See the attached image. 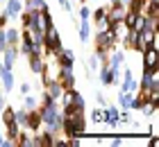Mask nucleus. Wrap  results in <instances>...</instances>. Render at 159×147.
Segmentation results:
<instances>
[{
  "instance_id": "nucleus-30",
  "label": "nucleus",
  "mask_w": 159,
  "mask_h": 147,
  "mask_svg": "<svg viewBox=\"0 0 159 147\" xmlns=\"http://www.w3.org/2000/svg\"><path fill=\"white\" fill-rule=\"evenodd\" d=\"M18 91H20V95H27V93H32V86L27 84V82H23V84H20V88H18Z\"/></svg>"
},
{
  "instance_id": "nucleus-1",
  "label": "nucleus",
  "mask_w": 159,
  "mask_h": 147,
  "mask_svg": "<svg viewBox=\"0 0 159 147\" xmlns=\"http://www.w3.org/2000/svg\"><path fill=\"white\" fill-rule=\"evenodd\" d=\"M39 113H41V122H43V127H41V129H46V131H50V134L59 136V134H61V122H64V115H61V106H59V102H57V100L41 102Z\"/></svg>"
},
{
  "instance_id": "nucleus-25",
  "label": "nucleus",
  "mask_w": 159,
  "mask_h": 147,
  "mask_svg": "<svg viewBox=\"0 0 159 147\" xmlns=\"http://www.w3.org/2000/svg\"><path fill=\"white\" fill-rule=\"evenodd\" d=\"M18 134H20V127H18L16 122H9V124H7V138L16 141V138H18Z\"/></svg>"
},
{
  "instance_id": "nucleus-7",
  "label": "nucleus",
  "mask_w": 159,
  "mask_h": 147,
  "mask_svg": "<svg viewBox=\"0 0 159 147\" xmlns=\"http://www.w3.org/2000/svg\"><path fill=\"white\" fill-rule=\"evenodd\" d=\"M41 127H43V122H41V113H39V109H32V111L27 113L25 129H27V131H32V134H37V131H41Z\"/></svg>"
},
{
  "instance_id": "nucleus-22",
  "label": "nucleus",
  "mask_w": 159,
  "mask_h": 147,
  "mask_svg": "<svg viewBox=\"0 0 159 147\" xmlns=\"http://www.w3.org/2000/svg\"><path fill=\"white\" fill-rule=\"evenodd\" d=\"M100 68V61H98V57L96 54H91L89 59H86V79L91 77V72H96Z\"/></svg>"
},
{
  "instance_id": "nucleus-23",
  "label": "nucleus",
  "mask_w": 159,
  "mask_h": 147,
  "mask_svg": "<svg viewBox=\"0 0 159 147\" xmlns=\"http://www.w3.org/2000/svg\"><path fill=\"white\" fill-rule=\"evenodd\" d=\"M23 106L27 109V111H32V109H39V100L37 97H34V95L32 93H27V95H23Z\"/></svg>"
},
{
  "instance_id": "nucleus-38",
  "label": "nucleus",
  "mask_w": 159,
  "mask_h": 147,
  "mask_svg": "<svg viewBox=\"0 0 159 147\" xmlns=\"http://www.w3.org/2000/svg\"><path fill=\"white\" fill-rule=\"evenodd\" d=\"M0 2H2V0H0Z\"/></svg>"
},
{
  "instance_id": "nucleus-4",
  "label": "nucleus",
  "mask_w": 159,
  "mask_h": 147,
  "mask_svg": "<svg viewBox=\"0 0 159 147\" xmlns=\"http://www.w3.org/2000/svg\"><path fill=\"white\" fill-rule=\"evenodd\" d=\"M0 82H2V91L5 93L14 91V70H9L2 61H0Z\"/></svg>"
},
{
  "instance_id": "nucleus-10",
  "label": "nucleus",
  "mask_w": 159,
  "mask_h": 147,
  "mask_svg": "<svg viewBox=\"0 0 159 147\" xmlns=\"http://www.w3.org/2000/svg\"><path fill=\"white\" fill-rule=\"evenodd\" d=\"M16 59H18V48L7 45V48L2 50V63H5L9 70H14V66H16Z\"/></svg>"
},
{
  "instance_id": "nucleus-36",
  "label": "nucleus",
  "mask_w": 159,
  "mask_h": 147,
  "mask_svg": "<svg viewBox=\"0 0 159 147\" xmlns=\"http://www.w3.org/2000/svg\"><path fill=\"white\" fill-rule=\"evenodd\" d=\"M148 2H159V0H148Z\"/></svg>"
},
{
  "instance_id": "nucleus-27",
  "label": "nucleus",
  "mask_w": 159,
  "mask_h": 147,
  "mask_svg": "<svg viewBox=\"0 0 159 147\" xmlns=\"http://www.w3.org/2000/svg\"><path fill=\"white\" fill-rule=\"evenodd\" d=\"M93 54L98 57L100 63H107V61H109V50H107V48H96V52H93Z\"/></svg>"
},
{
  "instance_id": "nucleus-13",
  "label": "nucleus",
  "mask_w": 159,
  "mask_h": 147,
  "mask_svg": "<svg viewBox=\"0 0 159 147\" xmlns=\"http://www.w3.org/2000/svg\"><path fill=\"white\" fill-rule=\"evenodd\" d=\"M27 63H30V70L34 72V75H41L43 63H46V57H41V54H27Z\"/></svg>"
},
{
  "instance_id": "nucleus-34",
  "label": "nucleus",
  "mask_w": 159,
  "mask_h": 147,
  "mask_svg": "<svg viewBox=\"0 0 159 147\" xmlns=\"http://www.w3.org/2000/svg\"><path fill=\"white\" fill-rule=\"evenodd\" d=\"M109 145H111V147H120V145H123V141H120V138H114Z\"/></svg>"
},
{
  "instance_id": "nucleus-12",
  "label": "nucleus",
  "mask_w": 159,
  "mask_h": 147,
  "mask_svg": "<svg viewBox=\"0 0 159 147\" xmlns=\"http://www.w3.org/2000/svg\"><path fill=\"white\" fill-rule=\"evenodd\" d=\"M91 18H93V23H96V29H107L109 27V18H107V9L105 7H100L98 11H93Z\"/></svg>"
},
{
  "instance_id": "nucleus-6",
  "label": "nucleus",
  "mask_w": 159,
  "mask_h": 147,
  "mask_svg": "<svg viewBox=\"0 0 159 147\" xmlns=\"http://www.w3.org/2000/svg\"><path fill=\"white\" fill-rule=\"evenodd\" d=\"M61 93H64V86L59 82H50V84H46V91H43V100L41 102H48V100H57L59 102Z\"/></svg>"
},
{
  "instance_id": "nucleus-19",
  "label": "nucleus",
  "mask_w": 159,
  "mask_h": 147,
  "mask_svg": "<svg viewBox=\"0 0 159 147\" xmlns=\"http://www.w3.org/2000/svg\"><path fill=\"white\" fill-rule=\"evenodd\" d=\"M27 113H30V111H27L25 106H23V109H14V122H16L20 129H25V122H27Z\"/></svg>"
},
{
  "instance_id": "nucleus-24",
  "label": "nucleus",
  "mask_w": 159,
  "mask_h": 147,
  "mask_svg": "<svg viewBox=\"0 0 159 147\" xmlns=\"http://www.w3.org/2000/svg\"><path fill=\"white\" fill-rule=\"evenodd\" d=\"M80 41L89 43V20H80Z\"/></svg>"
},
{
  "instance_id": "nucleus-31",
  "label": "nucleus",
  "mask_w": 159,
  "mask_h": 147,
  "mask_svg": "<svg viewBox=\"0 0 159 147\" xmlns=\"http://www.w3.org/2000/svg\"><path fill=\"white\" fill-rule=\"evenodd\" d=\"M129 2H132V0H111V5H123L125 9L129 7Z\"/></svg>"
},
{
  "instance_id": "nucleus-9",
  "label": "nucleus",
  "mask_w": 159,
  "mask_h": 147,
  "mask_svg": "<svg viewBox=\"0 0 159 147\" xmlns=\"http://www.w3.org/2000/svg\"><path fill=\"white\" fill-rule=\"evenodd\" d=\"M102 122L105 124H109V127H116V124H120L118 122V109L116 106H102Z\"/></svg>"
},
{
  "instance_id": "nucleus-8",
  "label": "nucleus",
  "mask_w": 159,
  "mask_h": 147,
  "mask_svg": "<svg viewBox=\"0 0 159 147\" xmlns=\"http://www.w3.org/2000/svg\"><path fill=\"white\" fill-rule=\"evenodd\" d=\"M5 14H7V18H9V20H16L20 14H23V0H7Z\"/></svg>"
},
{
  "instance_id": "nucleus-5",
  "label": "nucleus",
  "mask_w": 159,
  "mask_h": 147,
  "mask_svg": "<svg viewBox=\"0 0 159 147\" xmlns=\"http://www.w3.org/2000/svg\"><path fill=\"white\" fill-rule=\"evenodd\" d=\"M59 84H61L64 88H75L73 66H59Z\"/></svg>"
},
{
  "instance_id": "nucleus-33",
  "label": "nucleus",
  "mask_w": 159,
  "mask_h": 147,
  "mask_svg": "<svg viewBox=\"0 0 159 147\" xmlns=\"http://www.w3.org/2000/svg\"><path fill=\"white\" fill-rule=\"evenodd\" d=\"M7 20H9V18H7V14L2 11V14H0V27H5V25H7Z\"/></svg>"
},
{
  "instance_id": "nucleus-15",
  "label": "nucleus",
  "mask_w": 159,
  "mask_h": 147,
  "mask_svg": "<svg viewBox=\"0 0 159 147\" xmlns=\"http://www.w3.org/2000/svg\"><path fill=\"white\" fill-rule=\"evenodd\" d=\"M57 63L59 66H73L75 63V52L68 48H61V52L57 54Z\"/></svg>"
},
{
  "instance_id": "nucleus-21",
  "label": "nucleus",
  "mask_w": 159,
  "mask_h": 147,
  "mask_svg": "<svg viewBox=\"0 0 159 147\" xmlns=\"http://www.w3.org/2000/svg\"><path fill=\"white\" fill-rule=\"evenodd\" d=\"M120 91L136 93V91H139V79H134V77H129V79H120Z\"/></svg>"
},
{
  "instance_id": "nucleus-20",
  "label": "nucleus",
  "mask_w": 159,
  "mask_h": 147,
  "mask_svg": "<svg viewBox=\"0 0 159 147\" xmlns=\"http://www.w3.org/2000/svg\"><path fill=\"white\" fill-rule=\"evenodd\" d=\"M132 100H134V93L118 91V106L120 109H129V106H132Z\"/></svg>"
},
{
  "instance_id": "nucleus-11",
  "label": "nucleus",
  "mask_w": 159,
  "mask_h": 147,
  "mask_svg": "<svg viewBox=\"0 0 159 147\" xmlns=\"http://www.w3.org/2000/svg\"><path fill=\"white\" fill-rule=\"evenodd\" d=\"M125 7L123 5H111V9H107V18H109V25L114 23H120L123 18H125Z\"/></svg>"
},
{
  "instance_id": "nucleus-32",
  "label": "nucleus",
  "mask_w": 159,
  "mask_h": 147,
  "mask_svg": "<svg viewBox=\"0 0 159 147\" xmlns=\"http://www.w3.org/2000/svg\"><path fill=\"white\" fill-rule=\"evenodd\" d=\"M96 100H98V104H100V106H107V102H105V95H102V93H98V95H96Z\"/></svg>"
},
{
  "instance_id": "nucleus-35",
  "label": "nucleus",
  "mask_w": 159,
  "mask_h": 147,
  "mask_svg": "<svg viewBox=\"0 0 159 147\" xmlns=\"http://www.w3.org/2000/svg\"><path fill=\"white\" fill-rule=\"evenodd\" d=\"M5 104H7V102H5V95L0 93V111H2V109H5Z\"/></svg>"
},
{
  "instance_id": "nucleus-18",
  "label": "nucleus",
  "mask_w": 159,
  "mask_h": 147,
  "mask_svg": "<svg viewBox=\"0 0 159 147\" xmlns=\"http://www.w3.org/2000/svg\"><path fill=\"white\" fill-rule=\"evenodd\" d=\"M70 104H73L75 109H86V100H84V95L75 91V88H70Z\"/></svg>"
},
{
  "instance_id": "nucleus-3",
  "label": "nucleus",
  "mask_w": 159,
  "mask_h": 147,
  "mask_svg": "<svg viewBox=\"0 0 159 147\" xmlns=\"http://www.w3.org/2000/svg\"><path fill=\"white\" fill-rule=\"evenodd\" d=\"M114 45H116V36H114L111 27H107V29H98V32H96V48H107V50L111 52Z\"/></svg>"
},
{
  "instance_id": "nucleus-2",
  "label": "nucleus",
  "mask_w": 159,
  "mask_h": 147,
  "mask_svg": "<svg viewBox=\"0 0 159 147\" xmlns=\"http://www.w3.org/2000/svg\"><path fill=\"white\" fill-rule=\"evenodd\" d=\"M141 54H143V59H141V63H143V72L157 75V72H159V50H157V45H148Z\"/></svg>"
},
{
  "instance_id": "nucleus-16",
  "label": "nucleus",
  "mask_w": 159,
  "mask_h": 147,
  "mask_svg": "<svg viewBox=\"0 0 159 147\" xmlns=\"http://www.w3.org/2000/svg\"><path fill=\"white\" fill-rule=\"evenodd\" d=\"M5 39H7V45H14V48H16L18 43H20V29L7 27V29H5Z\"/></svg>"
},
{
  "instance_id": "nucleus-28",
  "label": "nucleus",
  "mask_w": 159,
  "mask_h": 147,
  "mask_svg": "<svg viewBox=\"0 0 159 147\" xmlns=\"http://www.w3.org/2000/svg\"><path fill=\"white\" fill-rule=\"evenodd\" d=\"M91 122H96V124L102 122V109H96V111H91Z\"/></svg>"
},
{
  "instance_id": "nucleus-17",
  "label": "nucleus",
  "mask_w": 159,
  "mask_h": 147,
  "mask_svg": "<svg viewBox=\"0 0 159 147\" xmlns=\"http://www.w3.org/2000/svg\"><path fill=\"white\" fill-rule=\"evenodd\" d=\"M143 16H148V18H155L159 20V2H146L143 5V9H141Z\"/></svg>"
},
{
  "instance_id": "nucleus-14",
  "label": "nucleus",
  "mask_w": 159,
  "mask_h": 147,
  "mask_svg": "<svg viewBox=\"0 0 159 147\" xmlns=\"http://www.w3.org/2000/svg\"><path fill=\"white\" fill-rule=\"evenodd\" d=\"M98 79H100L102 86H111L114 84V72H111V68L107 63H102V68H98Z\"/></svg>"
},
{
  "instance_id": "nucleus-26",
  "label": "nucleus",
  "mask_w": 159,
  "mask_h": 147,
  "mask_svg": "<svg viewBox=\"0 0 159 147\" xmlns=\"http://www.w3.org/2000/svg\"><path fill=\"white\" fill-rule=\"evenodd\" d=\"M0 115H2V122H5V124L14 122V106H7V104H5V109L0 111Z\"/></svg>"
},
{
  "instance_id": "nucleus-29",
  "label": "nucleus",
  "mask_w": 159,
  "mask_h": 147,
  "mask_svg": "<svg viewBox=\"0 0 159 147\" xmlns=\"http://www.w3.org/2000/svg\"><path fill=\"white\" fill-rule=\"evenodd\" d=\"M91 18V9H89V7H82V9H80V20H89Z\"/></svg>"
},
{
  "instance_id": "nucleus-37",
  "label": "nucleus",
  "mask_w": 159,
  "mask_h": 147,
  "mask_svg": "<svg viewBox=\"0 0 159 147\" xmlns=\"http://www.w3.org/2000/svg\"><path fill=\"white\" fill-rule=\"evenodd\" d=\"M0 143H2V134H0Z\"/></svg>"
}]
</instances>
